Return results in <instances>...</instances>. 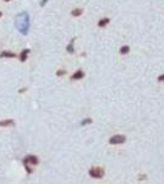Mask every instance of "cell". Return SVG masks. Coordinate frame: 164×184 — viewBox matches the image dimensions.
Returning <instances> with one entry per match:
<instances>
[{
	"label": "cell",
	"instance_id": "obj_15",
	"mask_svg": "<svg viewBox=\"0 0 164 184\" xmlns=\"http://www.w3.org/2000/svg\"><path fill=\"white\" fill-rule=\"evenodd\" d=\"M157 81H158V82H160V84H164V72L160 74V75H158V77H157Z\"/></svg>",
	"mask_w": 164,
	"mask_h": 184
},
{
	"label": "cell",
	"instance_id": "obj_13",
	"mask_svg": "<svg viewBox=\"0 0 164 184\" xmlns=\"http://www.w3.org/2000/svg\"><path fill=\"white\" fill-rule=\"evenodd\" d=\"M93 123V119L92 118H85V119H82L81 120V126H86V125H90V124H92Z\"/></svg>",
	"mask_w": 164,
	"mask_h": 184
},
{
	"label": "cell",
	"instance_id": "obj_11",
	"mask_svg": "<svg viewBox=\"0 0 164 184\" xmlns=\"http://www.w3.org/2000/svg\"><path fill=\"white\" fill-rule=\"evenodd\" d=\"M0 58L1 59H12V58H16V53L10 52V50H3L0 53Z\"/></svg>",
	"mask_w": 164,
	"mask_h": 184
},
{
	"label": "cell",
	"instance_id": "obj_10",
	"mask_svg": "<svg viewBox=\"0 0 164 184\" xmlns=\"http://www.w3.org/2000/svg\"><path fill=\"white\" fill-rule=\"evenodd\" d=\"M75 42H76V37H72L69 44L66 45V52L69 54H75Z\"/></svg>",
	"mask_w": 164,
	"mask_h": 184
},
{
	"label": "cell",
	"instance_id": "obj_3",
	"mask_svg": "<svg viewBox=\"0 0 164 184\" xmlns=\"http://www.w3.org/2000/svg\"><path fill=\"white\" fill-rule=\"evenodd\" d=\"M126 141V136L124 134H114L109 138V144L110 145H122Z\"/></svg>",
	"mask_w": 164,
	"mask_h": 184
},
{
	"label": "cell",
	"instance_id": "obj_12",
	"mask_svg": "<svg viewBox=\"0 0 164 184\" xmlns=\"http://www.w3.org/2000/svg\"><path fill=\"white\" fill-rule=\"evenodd\" d=\"M30 53H31V50L28 49V48H25L21 53H20V55H18V59H20V61L21 63H25V61L28 59V55H30Z\"/></svg>",
	"mask_w": 164,
	"mask_h": 184
},
{
	"label": "cell",
	"instance_id": "obj_1",
	"mask_svg": "<svg viewBox=\"0 0 164 184\" xmlns=\"http://www.w3.org/2000/svg\"><path fill=\"white\" fill-rule=\"evenodd\" d=\"M15 27L16 30L23 36H27L30 32V26H31V21H30V15L27 11H21L18 12L15 16Z\"/></svg>",
	"mask_w": 164,
	"mask_h": 184
},
{
	"label": "cell",
	"instance_id": "obj_5",
	"mask_svg": "<svg viewBox=\"0 0 164 184\" xmlns=\"http://www.w3.org/2000/svg\"><path fill=\"white\" fill-rule=\"evenodd\" d=\"M112 23V17H109V16H103V17H100L98 20V22H97V27L100 30H103V28H107V27Z\"/></svg>",
	"mask_w": 164,
	"mask_h": 184
},
{
	"label": "cell",
	"instance_id": "obj_16",
	"mask_svg": "<svg viewBox=\"0 0 164 184\" xmlns=\"http://www.w3.org/2000/svg\"><path fill=\"white\" fill-rule=\"evenodd\" d=\"M49 1V0H40V3H39V5L42 6V8H44V6L47 5V3Z\"/></svg>",
	"mask_w": 164,
	"mask_h": 184
},
{
	"label": "cell",
	"instance_id": "obj_17",
	"mask_svg": "<svg viewBox=\"0 0 164 184\" xmlns=\"http://www.w3.org/2000/svg\"><path fill=\"white\" fill-rule=\"evenodd\" d=\"M27 91V87H22L21 90H18V93H25Z\"/></svg>",
	"mask_w": 164,
	"mask_h": 184
},
{
	"label": "cell",
	"instance_id": "obj_14",
	"mask_svg": "<svg viewBox=\"0 0 164 184\" xmlns=\"http://www.w3.org/2000/svg\"><path fill=\"white\" fill-rule=\"evenodd\" d=\"M55 75L58 77H61V76H64V75H66V70L65 69H59V70H57Z\"/></svg>",
	"mask_w": 164,
	"mask_h": 184
},
{
	"label": "cell",
	"instance_id": "obj_4",
	"mask_svg": "<svg viewBox=\"0 0 164 184\" xmlns=\"http://www.w3.org/2000/svg\"><path fill=\"white\" fill-rule=\"evenodd\" d=\"M22 162L28 163V165L32 166V167H37L39 165V157H38V156H36V155H27V156H25V157H23Z\"/></svg>",
	"mask_w": 164,
	"mask_h": 184
},
{
	"label": "cell",
	"instance_id": "obj_6",
	"mask_svg": "<svg viewBox=\"0 0 164 184\" xmlns=\"http://www.w3.org/2000/svg\"><path fill=\"white\" fill-rule=\"evenodd\" d=\"M86 76V72L83 69H77L72 72V75L70 76V80L71 81H80V80H83Z\"/></svg>",
	"mask_w": 164,
	"mask_h": 184
},
{
	"label": "cell",
	"instance_id": "obj_2",
	"mask_svg": "<svg viewBox=\"0 0 164 184\" xmlns=\"http://www.w3.org/2000/svg\"><path fill=\"white\" fill-rule=\"evenodd\" d=\"M88 174L94 179H100L104 177V168L100 166H92L88 169Z\"/></svg>",
	"mask_w": 164,
	"mask_h": 184
},
{
	"label": "cell",
	"instance_id": "obj_9",
	"mask_svg": "<svg viewBox=\"0 0 164 184\" xmlns=\"http://www.w3.org/2000/svg\"><path fill=\"white\" fill-rule=\"evenodd\" d=\"M83 13H85V9L83 8H74L71 10V12H70V15L72 17H75V18H77V17H81Z\"/></svg>",
	"mask_w": 164,
	"mask_h": 184
},
{
	"label": "cell",
	"instance_id": "obj_7",
	"mask_svg": "<svg viewBox=\"0 0 164 184\" xmlns=\"http://www.w3.org/2000/svg\"><path fill=\"white\" fill-rule=\"evenodd\" d=\"M15 125L16 123L12 118H6V119L0 120V128H13Z\"/></svg>",
	"mask_w": 164,
	"mask_h": 184
},
{
	"label": "cell",
	"instance_id": "obj_18",
	"mask_svg": "<svg viewBox=\"0 0 164 184\" xmlns=\"http://www.w3.org/2000/svg\"><path fill=\"white\" fill-rule=\"evenodd\" d=\"M5 3H9V1H12V0H4Z\"/></svg>",
	"mask_w": 164,
	"mask_h": 184
},
{
	"label": "cell",
	"instance_id": "obj_8",
	"mask_svg": "<svg viewBox=\"0 0 164 184\" xmlns=\"http://www.w3.org/2000/svg\"><path fill=\"white\" fill-rule=\"evenodd\" d=\"M130 53H131V47H130L129 44H124L119 48V54L121 57H126Z\"/></svg>",
	"mask_w": 164,
	"mask_h": 184
},
{
	"label": "cell",
	"instance_id": "obj_19",
	"mask_svg": "<svg viewBox=\"0 0 164 184\" xmlns=\"http://www.w3.org/2000/svg\"><path fill=\"white\" fill-rule=\"evenodd\" d=\"M1 16H3V12H1V11H0V17H1Z\"/></svg>",
	"mask_w": 164,
	"mask_h": 184
}]
</instances>
